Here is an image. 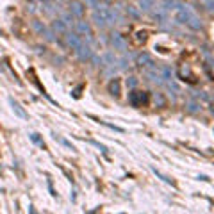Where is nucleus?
<instances>
[{"instance_id":"f257e3e1","label":"nucleus","mask_w":214,"mask_h":214,"mask_svg":"<svg viewBox=\"0 0 214 214\" xmlns=\"http://www.w3.org/2000/svg\"><path fill=\"white\" fill-rule=\"evenodd\" d=\"M175 16H177V20H179V23H184V25H187L191 30H202V27H203V23H202V18L191 9V6H187V4H179L177 6V9H175Z\"/></svg>"},{"instance_id":"f03ea898","label":"nucleus","mask_w":214,"mask_h":214,"mask_svg":"<svg viewBox=\"0 0 214 214\" xmlns=\"http://www.w3.org/2000/svg\"><path fill=\"white\" fill-rule=\"evenodd\" d=\"M143 72H145V77H146L150 82H153V84H157V86H164V79H163V75H160V68H159L157 64L150 63L148 66L143 68Z\"/></svg>"},{"instance_id":"7ed1b4c3","label":"nucleus","mask_w":214,"mask_h":214,"mask_svg":"<svg viewBox=\"0 0 214 214\" xmlns=\"http://www.w3.org/2000/svg\"><path fill=\"white\" fill-rule=\"evenodd\" d=\"M75 32H77L80 38H84L87 45H91V43H93V32H91V27H89V23H87V22H84V20H80V18H79V20L75 22Z\"/></svg>"},{"instance_id":"20e7f679","label":"nucleus","mask_w":214,"mask_h":214,"mask_svg":"<svg viewBox=\"0 0 214 214\" xmlns=\"http://www.w3.org/2000/svg\"><path fill=\"white\" fill-rule=\"evenodd\" d=\"M105 11H107V6H100L96 9H93V14H91V20L93 23L98 27V29H107V20H105Z\"/></svg>"},{"instance_id":"39448f33","label":"nucleus","mask_w":214,"mask_h":214,"mask_svg":"<svg viewBox=\"0 0 214 214\" xmlns=\"http://www.w3.org/2000/svg\"><path fill=\"white\" fill-rule=\"evenodd\" d=\"M111 45L114 46V50H120V52H127V48H129L127 39H125L121 34H118V32H113V34H111Z\"/></svg>"},{"instance_id":"423d86ee","label":"nucleus","mask_w":214,"mask_h":214,"mask_svg":"<svg viewBox=\"0 0 214 214\" xmlns=\"http://www.w3.org/2000/svg\"><path fill=\"white\" fill-rule=\"evenodd\" d=\"M152 18H153L157 23H160V25L168 22V9L164 7V4H163V6H157V7L153 6V11H152Z\"/></svg>"},{"instance_id":"0eeeda50","label":"nucleus","mask_w":214,"mask_h":214,"mask_svg":"<svg viewBox=\"0 0 214 214\" xmlns=\"http://www.w3.org/2000/svg\"><path fill=\"white\" fill-rule=\"evenodd\" d=\"M64 41H66V45H68L72 50H77V48L82 45V38H80L77 32H70V30H66V34H64Z\"/></svg>"},{"instance_id":"6e6552de","label":"nucleus","mask_w":214,"mask_h":214,"mask_svg":"<svg viewBox=\"0 0 214 214\" xmlns=\"http://www.w3.org/2000/svg\"><path fill=\"white\" fill-rule=\"evenodd\" d=\"M146 95L145 93H141V91H132L130 95H129V102L134 105V107H139V105H143V103H146Z\"/></svg>"},{"instance_id":"1a4fd4ad","label":"nucleus","mask_w":214,"mask_h":214,"mask_svg":"<svg viewBox=\"0 0 214 214\" xmlns=\"http://www.w3.org/2000/svg\"><path fill=\"white\" fill-rule=\"evenodd\" d=\"M75 52H77V57H79L80 61H89V57L93 56V50H91V46H89L87 43H82Z\"/></svg>"},{"instance_id":"9d476101","label":"nucleus","mask_w":214,"mask_h":214,"mask_svg":"<svg viewBox=\"0 0 214 214\" xmlns=\"http://www.w3.org/2000/svg\"><path fill=\"white\" fill-rule=\"evenodd\" d=\"M68 11H70L73 16H77V18H82V14H84V4L80 2V0H72Z\"/></svg>"},{"instance_id":"9b49d317","label":"nucleus","mask_w":214,"mask_h":214,"mask_svg":"<svg viewBox=\"0 0 214 214\" xmlns=\"http://www.w3.org/2000/svg\"><path fill=\"white\" fill-rule=\"evenodd\" d=\"M118 63V57L114 56L113 52H105L102 56V66H109V68H114V64Z\"/></svg>"},{"instance_id":"f8f14e48","label":"nucleus","mask_w":214,"mask_h":214,"mask_svg":"<svg viewBox=\"0 0 214 214\" xmlns=\"http://www.w3.org/2000/svg\"><path fill=\"white\" fill-rule=\"evenodd\" d=\"M52 30L56 32V34H66L68 25H66L61 18H57V20H54V22H52Z\"/></svg>"},{"instance_id":"ddd939ff","label":"nucleus","mask_w":214,"mask_h":214,"mask_svg":"<svg viewBox=\"0 0 214 214\" xmlns=\"http://www.w3.org/2000/svg\"><path fill=\"white\" fill-rule=\"evenodd\" d=\"M150 63H153V61H152V56H150V54H146V52L139 54L137 59H136V64H137L139 68H145V66H148Z\"/></svg>"},{"instance_id":"4468645a","label":"nucleus","mask_w":214,"mask_h":214,"mask_svg":"<svg viewBox=\"0 0 214 214\" xmlns=\"http://www.w3.org/2000/svg\"><path fill=\"white\" fill-rule=\"evenodd\" d=\"M9 103H11V107H13V111H14V114L16 116H20V118H23V120H27V113L20 107V103L18 102H14L13 98H9Z\"/></svg>"},{"instance_id":"2eb2a0df","label":"nucleus","mask_w":214,"mask_h":214,"mask_svg":"<svg viewBox=\"0 0 214 214\" xmlns=\"http://www.w3.org/2000/svg\"><path fill=\"white\" fill-rule=\"evenodd\" d=\"M125 13H127L130 18H134V20H139V18H141V9H139V7L127 6V7H125Z\"/></svg>"},{"instance_id":"dca6fc26","label":"nucleus","mask_w":214,"mask_h":214,"mask_svg":"<svg viewBox=\"0 0 214 214\" xmlns=\"http://www.w3.org/2000/svg\"><path fill=\"white\" fill-rule=\"evenodd\" d=\"M160 75H163V79H164V84L173 80V70L170 66H160Z\"/></svg>"},{"instance_id":"f3484780","label":"nucleus","mask_w":214,"mask_h":214,"mask_svg":"<svg viewBox=\"0 0 214 214\" xmlns=\"http://www.w3.org/2000/svg\"><path fill=\"white\" fill-rule=\"evenodd\" d=\"M153 4H155V0H139V9L143 13H150Z\"/></svg>"},{"instance_id":"a211bd4d","label":"nucleus","mask_w":214,"mask_h":214,"mask_svg":"<svg viewBox=\"0 0 214 214\" xmlns=\"http://www.w3.org/2000/svg\"><path fill=\"white\" fill-rule=\"evenodd\" d=\"M109 93H111L113 96H118V95H120V80H118V79H114V80L109 82Z\"/></svg>"},{"instance_id":"6ab92c4d","label":"nucleus","mask_w":214,"mask_h":214,"mask_svg":"<svg viewBox=\"0 0 214 214\" xmlns=\"http://www.w3.org/2000/svg\"><path fill=\"white\" fill-rule=\"evenodd\" d=\"M32 29H34L38 34H41V36H43V34H45V30H46V25H45L43 22H39V20H34V22H32Z\"/></svg>"},{"instance_id":"aec40b11","label":"nucleus","mask_w":214,"mask_h":214,"mask_svg":"<svg viewBox=\"0 0 214 214\" xmlns=\"http://www.w3.org/2000/svg\"><path fill=\"white\" fill-rule=\"evenodd\" d=\"M73 18H75V16H73L70 11H66V13H63V14H61V20H63L68 27H70V25H75V20H73Z\"/></svg>"},{"instance_id":"412c9836","label":"nucleus","mask_w":214,"mask_h":214,"mask_svg":"<svg viewBox=\"0 0 214 214\" xmlns=\"http://www.w3.org/2000/svg\"><path fill=\"white\" fill-rule=\"evenodd\" d=\"M152 171H153V173H155V175H157V177H159L160 180H164L166 184H171V186H175V182H173V180H171V179H170L168 175H164V173H160V171H159L157 168H152Z\"/></svg>"},{"instance_id":"4be33fe9","label":"nucleus","mask_w":214,"mask_h":214,"mask_svg":"<svg viewBox=\"0 0 214 214\" xmlns=\"http://www.w3.org/2000/svg\"><path fill=\"white\" fill-rule=\"evenodd\" d=\"M52 136H54V139H56V141H59V143H61V145H64V146H66V148H70V150H72V152H75V146H73V145H72V143H70V141H66V139H64V137H61V136H57V134H52Z\"/></svg>"},{"instance_id":"5701e85b","label":"nucleus","mask_w":214,"mask_h":214,"mask_svg":"<svg viewBox=\"0 0 214 214\" xmlns=\"http://www.w3.org/2000/svg\"><path fill=\"white\" fill-rule=\"evenodd\" d=\"M153 100H155L157 107H164V105H166V100H164V96L160 95V93H155V95H153Z\"/></svg>"},{"instance_id":"b1692460","label":"nucleus","mask_w":214,"mask_h":214,"mask_svg":"<svg viewBox=\"0 0 214 214\" xmlns=\"http://www.w3.org/2000/svg\"><path fill=\"white\" fill-rule=\"evenodd\" d=\"M54 36H56V32H54L52 29H46L45 30V34H43V38L48 41V43H52V41H56V38H54Z\"/></svg>"},{"instance_id":"393cba45","label":"nucleus","mask_w":214,"mask_h":214,"mask_svg":"<svg viewBox=\"0 0 214 214\" xmlns=\"http://www.w3.org/2000/svg\"><path fill=\"white\" fill-rule=\"evenodd\" d=\"M187 111L189 113H198L200 111V103H196V102H187Z\"/></svg>"},{"instance_id":"a878e982","label":"nucleus","mask_w":214,"mask_h":214,"mask_svg":"<svg viewBox=\"0 0 214 214\" xmlns=\"http://www.w3.org/2000/svg\"><path fill=\"white\" fill-rule=\"evenodd\" d=\"M86 2H87V6L93 7V9H96V7L102 6V0H86Z\"/></svg>"},{"instance_id":"bb28decb","label":"nucleus","mask_w":214,"mask_h":214,"mask_svg":"<svg viewBox=\"0 0 214 214\" xmlns=\"http://www.w3.org/2000/svg\"><path fill=\"white\" fill-rule=\"evenodd\" d=\"M127 86H129V87H136V86H137V79H136V77L127 79Z\"/></svg>"},{"instance_id":"cd10ccee","label":"nucleus","mask_w":214,"mask_h":214,"mask_svg":"<svg viewBox=\"0 0 214 214\" xmlns=\"http://www.w3.org/2000/svg\"><path fill=\"white\" fill-rule=\"evenodd\" d=\"M118 63H120V68H121V70H125V68L129 66V61H127V57H121V59H118Z\"/></svg>"},{"instance_id":"c85d7f7f","label":"nucleus","mask_w":214,"mask_h":214,"mask_svg":"<svg viewBox=\"0 0 214 214\" xmlns=\"http://www.w3.org/2000/svg\"><path fill=\"white\" fill-rule=\"evenodd\" d=\"M30 139H32L34 143H38V145H41V146H45V143H43V141H41V139L38 137V134H30Z\"/></svg>"},{"instance_id":"c756f323","label":"nucleus","mask_w":214,"mask_h":214,"mask_svg":"<svg viewBox=\"0 0 214 214\" xmlns=\"http://www.w3.org/2000/svg\"><path fill=\"white\" fill-rule=\"evenodd\" d=\"M136 36H137V41H146V32H143V30H139V32H137Z\"/></svg>"},{"instance_id":"7c9ffc66","label":"nucleus","mask_w":214,"mask_h":214,"mask_svg":"<svg viewBox=\"0 0 214 214\" xmlns=\"http://www.w3.org/2000/svg\"><path fill=\"white\" fill-rule=\"evenodd\" d=\"M89 59H91V61H93V64H95V66H100V63H102V59H100V57H98V56H91V57H89Z\"/></svg>"},{"instance_id":"2f4dec72","label":"nucleus","mask_w":214,"mask_h":214,"mask_svg":"<svg viewBox=\"0 0 214 214\" xmlns=\"http://www.w3.org/2000/svg\"><path fill=\"white\" fill-rule=\"evenodd\" d=\"M91 145H95V146H96V148H100L102 152H107V148H105L103 145H100V143H96V141H91Z\"/></svg>"},{"instance_id":"473e14b6","label":"nucleus","mask_w":214,"mask_h":214,"mask_svg":"<svg viewBox=\"0 0 214 214\" xmlns=\"http://www.w3.org/2000/svg\"><path fill=\"white\" fill-rule=\"evenodd\" d=\"M34 2H41V4H45V2H48V0H34Z\"/></svg>"}]
</instances>
